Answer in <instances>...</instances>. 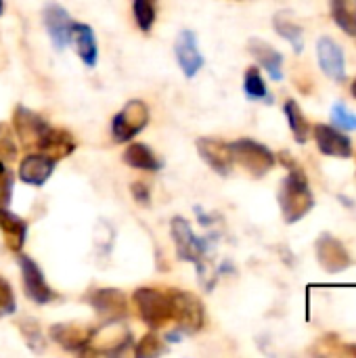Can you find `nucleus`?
Listing matches in <instances>:
<instances>
[{
    "label": "nucleus",
    "mask_w": 356,
    "mask_h": 358,
    "mask_svg": "<svg viewBox=\"0 0 356 358\" xmlns=\"http://www.w3.org/2000/svg\"><path fill=\"white\" fill-rule=\"evenodd\" d=\"M130 193H132V199L138 206L149 208V203H151V191H149V187L145 182H132L130 185Z\"/></svg>",
    "instance_id": "35"
},
{
    "label": "nucleus",
    "mask_w": 356,
    "mask_h": 358,
    "mask_svg": "<svg viewBox=\"0 0 356 358\" xmlns=\"http://www.w3.org/2000/svg\"><path fill=\"white\" fill-rule=\"evenodd\" d=\"M174 55L176 61L187 78H195L199 69L204 67V55L197 48V36L191 29H183L174 42Z\"/></svg>",
    "instance_id": "12"
},
{
    "label": "nucleus",
    "mask_w": 356,
    "mask_h": 358,
    "mask_svg": "<svg viewBox=\"0 0 356 358\" xmlns=\"http://www.w3.org/2000/svg\"><path fill=\"white\" fill-rule=\"evenodd\" d=\"M170 233H172V241H174L178 260L193 262L199 271V277H204V273H206L204 260L210 252V239L197 237L193 233L191 224L183 216H174L170 220Z\"/></svg>",
    "instance_id": "3"
},
{
    "label": "nucleus",
    "mask_w": 356,
    "mask_h": 358,
    "mask_svg": "<svg viewBox=\"0 0 356 358\" xmlns=\"http://www.w3.org/2000/svg\"><path fill=\"white\" fill-rule=\"evenodd\" d=\"M275 29H277L279 36H283L285 40H290V44H292L298 52L302 50L304 42H302V29H300V25H296V23H292V21H285L281 15H277V17H275Z\"/></svg>",
    "instance_id": "30"
},
{
    "label": "nucleus",
    "mask_w": 356,
    "mask_h": 358,
    "mask_svg": "<svg viewBox=\"0 0 356 358\" xmlns=\"http://www.w3.org/2000/svg\"><path fill=\"white\" fill-rule=\"evenodd\" d=\"M243 90H245V96L252 99V101H271L269 90H266V84H264V80H262L258 67H248V69H245Z\"/></svg>",
    "instance_id": "27"
},
{
    "label": "nucleus",
    "mask_w": 356,
    "mask_h": 358,
    "mask_svg": "<svg viewBox=\"0 0 356 358\" xmlns=\"http://www.w3.org/2000/svg\"><path fill=\"white\" fill-rule=\"evenodd\" d=\"M42 21L52 46L57 50H63L69 44V25H71L69 13L59 4H48L42 13Z\"/></svg>",
    "instance_id": "16"
},
{
    "label": "nucleus",
    "mask_w": 356,
    "mask_h": 358,
    "mask_svg": "<svg viewBox=\"0 0 356 358\" xmlns=\"http://www.w3.org/2000/svg\"><path fill=\"white\" fill-rule=\"evenodd\" d=\"M57 162L44 153H29L19 164V180L29 187H42L55 172Z\"/></svg>",
    "instance_id": "13"
},
{
    "label": "nucleus",
    "mask_w": 356,
    "mask_h": 358,
    "mask_svg": "<svg viewBox=\"0 0 356 358\" xmlns=\"http://www.w3.org/2000/svg\"><path fill=\"white\" fill-rule=\"evenodd\" d=\"M317 258L327 273H342L350 266V256L346 248L332 235H321L317 241Z\"/></svg>",
    "instance_id": "15"
},
{
    "label": "nucleus",
    "mask_w": 356,
    "mask_h": 358,
    "mask_svg": "<svg viewBox=\"0 0 356 358\" xmlns=\"http://www.w3.org/2000/svg\"><path fill=\"white\" fill-rule=\"evenodd\" d=\"M197 153L199 157L220 176H229L233 170V153H231V145L220 141V138H212V136H201L197 138Z\"/></svg>",
    "instance_id": "11"
},
{
    "label": "nucleus",
    "mask_w": 356,
    "mask_h": 358,
    "mask_svg": "<svg viewBox=\"0 0 356 358\" xmlns=\"http://www.w3.org/2000/svg\"><path fill=\"white\" fill-rule=\"evenodd\" d=\"M317 55H319V65L321 69L334 78V80H344L346 78V65H344V50L338 42L332 38H321L317 44Z\"/></svg>",
    "instance_id": "19"
},
{
    "label": "nucleus",
    "mask_w": 356,
    "mask_h": 358,
    "mask_svg": "<svg viewBox=\"0 0 356 358\" xmlns=\"http://www.w3.org/2000/svg\"><path fill=\"white\" fill-rule=\"evenodd\" d=\"M237 2H245V0H237Z\"/></svg>",
    "instance_id": "38"
},
{
    "label": "nucleus",
    "mask_w": 356,
    "mask_h": 358,
    "mask_svg": "<svg viewBox=\"0 0 356 358\" xmlns=\"http://www.w3.org/2000/svg\"><path fill=\"white\" fill-rule=\"evenodd\" d=\"M17 157V143L8 130V126L0 124V162H10Z\"/></svg>",
    "instance_id": "33"
},
{
    "label": "nucleus",
    "mask_w": 356,
    "mask_h": 358,
    "mask_svg": "<svg viewBox=\"0 0 356 358\" xmlns=\"http://www.w3.org/2000/svg\"><path fill=\"white\" fill-rule=\"evenodd\" d=\"M0 15H2V0H0Z\"/></svg>",
    "instance_id": "37"
},
{
    "label": "nucleus",
    "mask_w": 356,
    "mask_h": 358,
    "mask_svg": "<svg viewBox=\"0 0 356 358\" xmlns=\"http://www.w3.org/2000/svg\"><path fill=\"white\" fill-rule=\"evenodd\" d=\"M332 120H334V124L336 126H340V128H344V130H356V115L355 113H350L344 105H340V103H336L334 107H332Z\"/></svg>",
    "instance_id": "34"
},
{
    "label": "nucleus",
    "mask_w": 356,
    "mask_h": 358,
    "mask_svg": "<svg viewBox=\"0 0 356 358\" xmlns=\"http://www.w3.org/2000/svg\"><path fill=\"white\" fill-rule=\"evenodd\" d=\"M174 306V323L183 336H193L201 331L206 323V310L197 296L183 289H168Z\"/></svg>",
    "instance_id": "6"
},
{
    "label": "nucleus",
    "mask_w": 356,
    "mask_h": 358,
    "mask_svg": "<svg viewBox=\"0 0 356 358\" xmlns=\"http://www.w3.org/2000/svg\"><path fill=\"white\" fill-rule=\"evenodd\" d=\"M147 124H149V107L143 101L132 99L122 107L120 113H115L111 122V134L118 143H128L136 134H141Z\"/></svg>",
    "instance_id": "7"
},
{
    "label": "nucleus",
    "mask_w": 356,
    "mask_h": 358,
    "mask_svg": "<svg viewBox=\"0 0 356 358\" xmlns=\"http://www.w3.org/2000/svg\"><path fill=\"white\" fill-rule=\"evenodd\" d=\"M134 21L141 31H151L155 17H157V0H132Z\"/></svg>",
    "instance_id": "26"
},
{
    "label": "nucleus",
    "mask_w": 356,
    "mask_h": 358,
    "mask_svg": "<svg viewBox=\"0 0 356 358\" xmlns=\"http://www.w3.org/2000/svg\"><path fill=\"white\" fill-rule=\"evenodd\" d=\"M281 157H283V164L290 166V174L281 182L279 206H281L283 220L287 224H294V222L302 220L313 210L315 199H313V193H311V187H308L304 172L294 162L285 159V155H281Z\"/></svg>",
    "instance_id": "1"
},
{
    "label": "nucleus",
    "mask_w": 356,
    "mask_h": 358,
    "mask_svg": "<svg viewBox=\"0 0 356 358\" xmlns=\"http://www.w3.org/2000/svg\"><path fill=\"white\" fill-rule=\"evenodd\" d=\"M124 164L134 168V170H145V172H159L164 168V162L153 153L151 147L143 145V143H132L126 147L124 155H122Z\"/></svg>",
    "instance_id": "22"
},
{
    "label": "nucleus",
    "mask_w": 356,
    "mask_h": 358,
    "mask_svg": "<svg viewBox=\"0 0 356 358\" xmlns=\"http://www.w3.org/2000/svg\"><path fill=\"white\" fill-rule=\"evenodd\" d=\"M19 262V271H21V279H23V292L25 296L34 302V304H50L57 294L52 292V287L46 283L44 275H42V268L36 264V260H31L29 256L25 254H19L17 258Z\"/></svg>",
    "instance_id": "9"
},
{
    "label": "nucleus",
    "mask_w": 356,
    "mask_h": 358,
    "mask_svg": "<svg viewBox=\"0 0 356 358\" xmlns=\"http://www.w3.org/2000/svg\"><path fill=\"white\" fill-rule=\"evenodd\" d=\"M38 151L44 153V155H48V157H52L57 162V159L69 157L76 151V141H73V136L67 130H61V128H52L50 126V130L44 136V141H42V145H40Z\"/></svg>",
    "instance_id": "21"
},
{
    "label": "nucleus",
    "mask_w": 356,
    "mask_h": 358,
    "mask_svg": "<svg viewBox=\"0 0 356 358\" xmlns=\"http://www.w3.org/2000/svg\"><path fill=\"white\" fill-rule=\"evenodd\" d=\"M15 313H17V302H15L13 287L6 279L0 277V319L10 317Z\"/></svg>",
    "instance_id": "32"
},
{
    "label": "nucleus",
    "mask_w": 356,
    "mask_h": 358,
    "mask_svg": "<svg viewBox=\"0 0 356 358\" xmlns=\"http://www.w3.org/2000/svg\"><path fill=\"white\" fill-rule=\"evenodd\" d=\"M0 231L4 235V243L10 252L19 254L25 245L27 237V222L25 218L13 214L8 208H0Z\"/></svg>",
    "instance_id": "20"
},
{
    "label": "nucleus",
    "mask_w": 356,
    "mask_h": 358,
    "mask_svg": "<svg viewBox=\"0 0 356 358\" xmlns=\"http://www.w3.org/2000/svg\"><path fill=\"white\" fill-rule=\"evenodd\" d=\"M86 302L99 317H103V321H122L128 317V300L120 289H94L86 296Z\"/></svg>",
    "instance_id": "10"
},
{
    "label": "nucleus",
    "mask_w": 356,
    "mask_h": 358,
    "mask_svg": "<svg viewBox=\"0 0 356 358\" xmlns=\"http://www.w3.org/2000/svg\"><path fill=\"white\" fill-rule=\"evenodd\" d=\"M132 342L130 331L120 325V321H107L103 327L94 329L86 348L82 350L84 355H103V357H118L122 355Z\"/></svg>",
    "instance_id": "5"
},
{
    "label": "nucleus",
    "mask_w": 356,
    "mask_h": 358,
    "mask_svg": "<svg viewBox=\"0 0 356 358\" xmlns=\"http://www.w3.org/2000/svg\"><path fill=\"white\" fill-rule=\"evenodd\" d=\"M168 352V346L159 340L157 334H147L141 338V342L134 348V355L138 358H155Z\"/></svg>",
    "instance_id": "29"
},
{
    "label": "nucleus",
    "mask_w": 356,
    "mask_h": 358,
    "mask_svg": "<svg viewBox=\"0 0 356 358\" xmlns=\"http://www.w3.org/2000/svg\"><path fill=\"white\" fill-rule=\"evenodd\" d=\"M92 327L78 323H57L48 329V336L55 344H59L67 352H82L92 336Z\"/></svg>",
    "instance_id": "14"
},
{
    "label": "nucleus",
    "mask_w": 356,
    "mask_h": 358,
    "mask_svg": "<svg viewBox=\"0 0 356 358\" xmlns=\"http://www.w3.org/2000/svg\"><path fill=\"white\" fill-rule=\"evenodd\" d=\"M350 90H353V96H355V99H356V80H355V82H353V86H350Z\"/></svg>",
    "instance_id": "36"
},
{
    "label": "nucleus",
    "mask_w": 356,
    "mask_h": 358,
    "mask_svg": "<svg viewBox=\"0 0 356 358\" xmlns=\"http://www.w3.org/2000/svg\"><path fill=\"white\" fill-rule=\"evenodd\" d=\"M315 141H317V147L321 149V153H325V155L350 157V153H353L350 138L332 126H325V124L315 126Z\"/></svg>",
    "instance_id": "18"
},
{
    "label": "nucleus",
    "mask_w": 356,
    "mask_h": 358,
    "mask_svg": "<svg viewBox=\"0 0 356 358\" xmlns=\"http://www.w3.org/2000/svg\"><path fill=\"white\" fill-rule=\"evenodd\" d=\"M15 176L4 162H0V208H8L13 199Z\"/></svg>",
    "instance_id": "31"
},
{
    "label": "nucleus",
    "mask_w": 356,
    "mask_h": 358,
    "mask_svg": "<svg viewBox=\"0 0 356 358\" xmlns=\"http://www.w3.org/2000/svg\"><path fill=\"white\" fill-rule=\"evenodd\" d=\"M17 327H19V331H21V336H23V340H25V344L29 346L31 352H42L44 350V336H42V329H40V325L36 321L21 319L17 323Z\"/></svg>",
    "instance_id": "28"
},
{
    "label": "nucleus",
    "mask_w": 356,
    "mask_h": 358,
    "mask_svg": "<svg viewBox=\"0 0 356 358\" xmlns=\"http://www.w3.org/2000/svg\"><path fill=\"white\" fill-rule=\"evenodd\" d=\"M250 52L258 59V63L271 73L273 80H281L283 78V57L277 48H273L271 44L258 40V38H252L250 44H248Z\"/></svg>",
    "instance_id": "23"
},
{
    "label": "nucleus",
    "mask_w": 356,
    "mask_h": 358,
    "mask_svg": "<svg viewBox=\"0 0 356 358\" xmlns=\"http://www.w3.org/2000/svg\"><path fill=\"white\" fill-rule=\"evenodd\" d=\"M329 8L338 27L356 38V0H329Z\"/></svg>",
    "instance_id": "24"
},
{
    "label": "nucleus",
    "mask_w": 356,
    "mask_h": 358,
    "mask_svg": "<svg viewBox=\"0 0 356 358\" xmlns=\"http://www.w3.org/2000/svg\"><path fill=\"white\" fill-rule=\"evenodd\" d=\"M69 42L73 46V50L78 52L80 61L86 67H94L99 61V46H97V38L90 25L86 23H73L69 25Z\"/></svg>",
    "instance_id": "17"
},
{
    "label": "nucleus",
    "mask_w": 356,
    "mask_h": 358,
    "mask_svg": "<svg viewBox=\"0 0 356 358\" xmlns=\"http://www.w3.org/2000/svg\"><path fill=\"white\" fill-rule=\"evenodd\" d=\"M138 317L151 329H162L174 323V306L170 292H159L153 287H138L132 296Z\"/></svg>",
    "instance_id": "2"
},
{
    "label": "nucleus",
    "mask_w": 356,
    "mask_h": 358,
    "mask_svg": "<svg viewBox=\"0 0 356 358\" xmlns=\"http://www.w3.org/2000/svg\"><path fill=\"white\" fill-rule=\"evenodd\" d=\"M285 115H287V122H290V128H292V134L296 136V141L300 145H304L308 141V134H311V126L300 109V105L296 101H287L285 103Z\"/></svg>",
    "instance_id": "25"
},
{
    "label": "nucleus",
    "mask_w": 356,
    "mask_h": 358,
    "mask_svg": "<svg viewBox=\"0 0 356 358\" xmlns=\"http://www.w3.org/2000/svg\"><path fill=\"white\" fill-rule=\"evenodd\" d=\"M13 128L17 132V138L21 143L23 149H40L44 136L48 134L50 126L48 122L34 113L31 109H27L25 105H17L15 113H13Z\"/></svg>",
    "instance_id": "8"
},
{
    "label": "nucleus",
    "mask_w": 356,
    "mask_h": 358,
    "mask_svg": "<svg viewBox=\"0 0 356 358\" xmlns=\"http://www.w3.org/2000/svg\"><path fill=\"white\" fill-rule=\"evenodd\" d=\"M231 145V153H233V162L239 164L243 170H248L252 176L262 178L264 174H269L275 166V155L269 147H264L262 143H256L252 138H239Z\"/></svg>",
    "instance_id": "4"
}]
</instances>
